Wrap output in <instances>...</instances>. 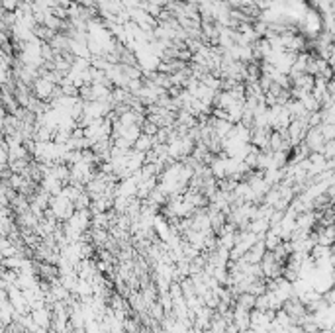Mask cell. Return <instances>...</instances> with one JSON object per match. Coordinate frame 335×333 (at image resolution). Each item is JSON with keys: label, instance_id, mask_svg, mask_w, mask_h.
<instances>
[{"label": "cell", "instance_id": "5b68a950", "mask_svg": "<svg viewBox=\"0 0 335 333\" xmlns=\"http://www.w3.org/2000/svg\"><path fill=\"white\" fill-rule=\"evenodd\" d=\"M320 126H322V134H324V138H326L328 141L335 139V124H330V122H322Z\"/></svg>", "mask_w": 335, "mask_h": 333}, {"label": "cell", "instance_id": "8992f818", "mask_svg": "<svg viewBox=\"0 0 335 333\" xmlns=\"http://www.w3.org/2000/svg\"><path fill=\"white\" fill-rule=\"evenodd\" d=\"M22 0H2V6H4V12H16L20 8Z\"/></svg>", "mask_w": 335, "mask_h": 333}, {"label": "cell", "instance_id": "6da1fadb", "mask_svg": "<svg viewBox=\"0 0 335 333\" xmlns=\"http://www.w3.org/2000/svg\"><path fill=\"white\" fill-rule=\"evenodd\" d=\"M59 84H55L53 81H49L47 77H39L35 83H33V94L39 98V100H43V102H51V98H53V94H55V88H57Z\"/></svg>", "mask_w": 335, "mask_h": 333}, {"label": "cell", "instance_id": "3957f363", "mask_svg": "<svg viewBox=\"0 0 335 333\" xmlns=\"http://www.w3.org/2000/svg\"><path fill=\"white\" fill-rule=\"evenodd\" d=\"M292 86H298V88H302L306 92H312L314 86H316V77L310 75V73H304V75H300L298 79L292 81Z\"/></svg>", "mask_w": 335, "mask_h": 333}, {"label": "cell", "instance_id": "277c9868", "mask_svg": "<svg viewBox=\"0 0 335 333\" xmlns=\"http://www.w3.org/2000/svg\"><path fill=\"white\" fill-rule=\"evenodd\" d=\"M31 316H33V320H35V324H37L39 328L47 330V328L51 326V314H49V310H47V308L33 310V312H31Z\"/></svg>", "mask_w": 335, "mask_h": 333}, {"label": "cell", "instance_id": "ba28073f", "mask_svg": "<svg viewBox=\"0 0 335 333\" xmlns=\"http://www.w3.org/2000/svg\"><path fill=\"white\" fill-rule=\"evenodd\" d=\"M334 71H335V69H334ZM334 81H335V73H334Z\"/></svg>", "mask_w": 335, "mask_h": 333}, {"label": "cell", "instance_id": "52a82bcc", "mask_svg": "<svg viewBox=\"0 0 335 333\" xmlns=\"http://www.w3.org/2000/svg\"><path fill=\"white\" fill-rule=\"evenodd\" d=\"M328 159H334L335 157V139H332V141H326V145H324V151H322Z\"/></svg>", "mask_w": 335, "mask_h": 333}, {"label": "cell", "instance_id": "9c48e42d", "mask_svg": "<svg viewBox=\"0 0 335 333\" xmlns=\"http://www.w3.org/2000/svg\"><path fill=\"white\" fill-rule=\"evenodd\" d=\"M334 161H335V157H334Z\"/></svg>", "mask_w": 335, "mask_h": 333}, {"label": "cell", "instance_id": "7a4b0ae2", "mask_svg": "<svg viewBox=\"0 0 335 333\" xmlns=\"http://www.w3.org/2000/svg\"><path fill=\"white\" fill-rule=\"evenodd\" d=\"M326 138L322 134V126H316V128H310L306 138H304V143L312 149V153H322L324 151V145H326Z\"/></svg>", "mask_w": 335, "mask_h": 333}]
</instances>
